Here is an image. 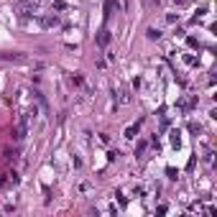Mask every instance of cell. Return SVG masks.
<instances>
[{"mask_svg": "<svg viewBox=\"0 0 217 217\" xmlns=\"http://www.w3.org/2000/svg\"><path fill=\"white\" fill-rule=\"evenodd\" d=\"M97 43H100V46H107V43H110V31H107V28H102V31H100Z\"/></svg>", "mask_w": 217, "mask_h": 217, "instance_id": "1", "label": "cell"}, {"mask_svg": "<svg viewBox=\"0 0 217 217\" xmlns=\"http://www.w3.org/2000/svg\"><path fill=\"white\" fill-rule=\"evenodd\" d=\"M135 133H138V125H130V128L125 130V138H133Z\"/></svg>", "mask_w": 217, "mask_h": 217, "instance_id": "2", "label": "cell"}]
</instances>
